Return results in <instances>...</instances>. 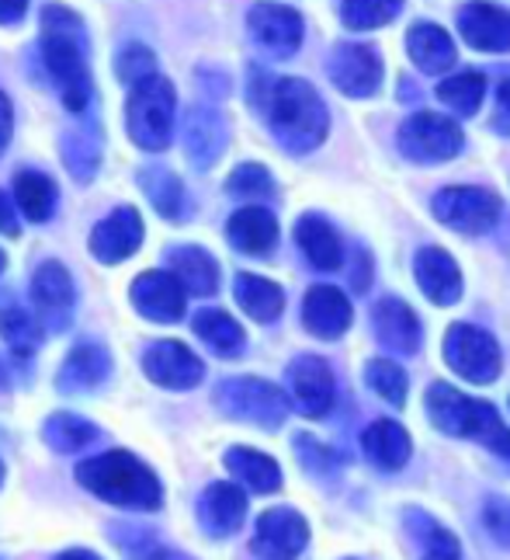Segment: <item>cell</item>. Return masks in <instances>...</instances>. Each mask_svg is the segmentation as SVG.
Segmentation results:
<instances>
[{"label": "cell", "mask_w": 510, "mask_h": 560, "mask_svg": "<svg viewBox=\"0 0 510 560\" xmlns=\"http://www.w3.org/2000/svg\"><path fill=\"white\" fill-rule=\"evenodd\" d=\"M215 404H220L223 415L261 424V429H278L288 415V397L274 383L258 380V376L223 380L215 386Z\"/></svg>", "instance_id": "obj_6"}, {"label": "cell", "mask_w": 510, "mask_h": 560, "mask_svg": "<svg viewBox=\"0 0 510 560\" xmlns=\"http://www.w3.org/2000/svg\"><path fill=\"white\" fill-rule=\"evenodd\" d=\"M296 453L303 459V467L309 474H330L333 467H337V459H333V453L327 446H320L317 439H309V435H296Z\"/></svg>", "instance_id": "obj_46"}, {"label": "cell", "mask_w": 510, "mask_h": 560, "mask_svg": "<svg viewBox=\"0 0 510 560\" xmlns=\"http://www.w3.org/2000/svg\"><path fill=\"white\" fill-rule=\"evenodd\" d=\"M414 276H417L420 293L430 303L451 306L462 296V272H459V265L451 261L448 250H441V247L420 250V255L414 258Z\"/></svg>", "instance_id": "obj_19"}, {"label": "cell", "mask_w": 510, "mask_h": 560, "mask_svg": "<svg viewBox=\"0 0 510 560\" xmlns=\"http://www.w3.org/2000/svg\"><path fill=\"white\" fill-rule=\"evenodd\" d=\"M0 338L8 341V349L25 359L38 349V341H43V327H38L35 314L22 311V306H8L4 314H0Z\"/></svg>", "instance_id": "obj_37"}, {"label": "cell", "mask_w": 510, "mask_h": 560, "mask_svg": "<svg viewBox=\"0 0 510 560\" xmlns=\"http://www.w3.org/2000/svg\"><path fill=\"white\" fill-rule=\"evenodd\" d=\"M226 191L229 196H240V199H268L274 191V182L261 164H240L229 175Z\"/></svg>", "instance_id": "obj_42"}, {"label": "cell", "mask_w": 510, "mask_h": 560, "mask_svg": "<svg viewBox=\"0 0 510 560\" xmlns=\"http://www.w3.org/2000/svg\"><path fill=\"white\" fill-rule=\"evenodd\" d=\"M0 234H8V237L17 234V217H14V209H11L4 191H0Z\"/></svg>", "instance_id": "obj_49"}, {"label": "cell", "mask_w": 510, "mask_h": 560, "mask_svg": "<svg viewBox=\"0 0 510 560\" xmlns=\"http://www.w3.org/2000/svg\"><path fill=\"white\" fill-rule=\"evenodd\" d=\"M479 518H483V529L489 533V539L500 544L503 550H510V501L507 498H486Z\"/></svg>", "instance_id": "obj_45"}, {"label": "cell", "mask_w": 510, "mask_h": 560, "mask_svg": "<svg viewBox=\"0 0 510 560\" xmlns=\"http://www.w3.org/2000/svg\"><path fill=\"white\" fill-rule=\"evenodd\" d=\"M309 544V526L296 509H268L253 526V553L261 560H296Z\"/></svg>", "instance_id": "obj_11"}, {"label": "cell", "mask_w": 510, "mask_h": 560, "mask_svg": "<svg viewBox=\"0 0 510 560\" xmlns=\"http://www.w3.org/2000/svg\"><path fill=\"white\" fill-rule=\"evenodd\" d=\"M76 480H81L91 494L119 509L156 512L164 498L161 480L153 477V470L126 450H111V453L84 459L81 467H76Z\"/></svg>", "instance_id": "obj_2"}, {"label": "cell", "mask_w": 510, "mask_h": 560, "mask_svg": "<svg viewBox=\"0 0 510 560\" xmlns=\"http://www.w3.org/2000/svg\"><path fill=\"white\" fill-rule=\"evenodd\" d=\"M223 150H226V126L220 119V112L191 108L188 122H185V153H188V161L199 171H209L215 161L223 158Z\"/></svg>", "instance_id": "obj_22"}, {"label": "cell", "mask_w": 510, "mask_h": 560, "mask_svg": "<svg viewBox=\"0 0 510 560\" xmlns=\"http://www.w3.org/2000/svg\"><path fill=\"white\" fill-rule=\"evenodd\" d=\"M430 209H435V217L444 226L459 230V234H486L500 220V199L489 188H473V185L438 191Z\"/></svg>", "instance_id": "obj_9"}, {"label": "cell", "mask_w": 510, "mask_h": 560, "mask_svg": "<svg viewBox=\"0 0 510 560\" xmlns=\"http://www.w3.org/2000/svg\"><path fill=\"white\" fill-rule=\"evenodd\" d=\"M226 463V470L233 477H240L244 485L250 491H258V494H271V491H278L282 488V470H278V463H274L271 456L258 453V450H247V446H233L226 450L223 456Z\"/></svg>", "instance_id": "obj_30"}, {"label": "cell", "mask_w": 510, "mask_h": 560, "mask_svg": "<svg viewBox=\"0 0 510 560\" xmlns=\"http://www.w3.org/2000/svg\"><path fill=\"white\" fill-rule=\"evenodd\" d=\"M0 485H4V463H0Z\"/></svg>", "instance_id": "obj_54"}, {"label": "cell", "mask_w": 510, "mask_h": 560, "mask_svg": "<svg viewBox=\"0 0 510 560\" xmlns=\"http://www.w3.org/2000/svg\"><path fill=\"white\" fill-rule=\"evenodd\" d=\"M371 327H376V338L396 355H414L420 349V320L403 300H379L371 311Z\"/></svg>", "instance_id": "obj_18"}, {"label": "cell", "mask_w": 510, "mask_h": 560, "mask_svg": "<svg viewBox=\"0 0 510 560\" xmlns=\"http://www.w3.org/2000/svg\"><path fill=\"white\" fill-rule=\"evenodd\" d=\"M191 324H194V335H199L215 355L233 359V355L244 352L247 335H244V327L233 320L226 311H199Z\"/></svg>", "instance_id": "obj_32"}, {"label": "cell", "mask_w": 510, "mask_h": 560, "mask_svg": "<svg viewBox=\"0 0 510 560\" xmlns=\"http://www.w3.org/2000/svg\"><path fill=\"white\" fill-rule=\"evenodd\" d=\"M444 359L469 383H494L500 376V345L483 327L451 324L444 335Z\"/></svg>", "instance_id": "obj_8"}, {"label": "cell", "mask_w": 510, "mask_h": 560, "mask_svg": "<svg viewBox=\"0 0 510 560\" xmlns=\"http://www.w3.org/2000/svg\"><path fill=\"white\" fill-rule=\"evenodd\" d=\"M32 303L46 317H56V327L67 324L70 311H73V282H70V272L60 261H46V265L35 268V276H32Z\"/></svg>", "instance_id": "obj_25"}, {"label": "cell", "mask_w": 510, "mask_h": 560, "mask_svg": "<svg viewBox=\"0 0 510 560\" xmlns=\"http://www.w3.org/2000/svg\"><path fill=\"white\" fill-rule=\"evenodd\" d=\"M108 370H111V359L105 352V345L84 341L67 355L60 376H56V386H60L63 394H84V390H94V386H102Z\"/></svg>", "instance_id": "obj_24"}, {"label": "cell", "mask_w": 510, "mask_h": 560, "mask_svg": "<svg viewBox=\"0 0 510 560\" xmlns=\"http://www.w3.org/2000/svg\"><path fill=\"white\" fill-rule=\"evenodd\" d=\"M4 386H8V370L0 365V390H4Z\"/></svg>", "instance_id": "obj_52"}, {"label": "cell", "mask_w": 510, "mask_h": 560, "mask_svg": "<svg viewBox=\"0 0 510 560\" xmlns=\"http://www.w3.org/2000/svg\"><path fill=\"white\" fill-rule=\"evenodd\" d=\"M143 244V220L132 206L115 209L91 230V255L102 265H119Z\"/></svg>", "instance_id": "obj_15"}, {"label": "cell", "mask_w": 510, "mask_h": 560, "mask_svg": "<svg viewBox=\"0 0 510 560\" xmlns=\"http://www.w3.org/2000/svg\"><path fill=\"white\" fill-rule=\"evenodd\" d=\"M288 400L306 418H323L333 408V373L330 365L317 355H299L296 362L288 365Z\"/></svg>", "instance_id": "obj_14"}, {"label": "cell", "mask_w": 510, "mask_h": 560, "mask_svg": "<svg viewBox=\"0 0 510 560\" xmlns=\"http://www.w3.org/2000/svg\"><path fill=\"white\" fill-rule=\"evenodd\" d=\"M132 306L156 324H178L185 317V289L170 272H143L129 289Z\"/></svg>", "instance_id": "obj_16"}, {"label": "cell", "mask_w": 510, "mask_h": 560, "mask_svg": "<svg viewBox=\"0 0 510 560\" xmlns=\"http://www.w3.org/2000/svg\"><path fill=\"white\" fill-rule=\"evenodd\" d=\"M56 560H102V557L91 553V550H67V553H60Z\"/></svg>", "instance_id": "obj_51"}, {"label": "cell", "mask_w": 510, "mask_h": 560, "mask_svg": "<svg viewBox=\"0 0 510 560\" xmlns=\"http://www.w3.org/2000/svg\"><path fill=\"white\" fill-rule=\"evenodd\" d=\"M494 129L500 137H510V73L497 88V112H494Z\"/></svg>", "instance_id": "obj_47"}, {"label": "cell", "mask_w": 510, "mask_h": 560, "mask_svg": "<svg viewBox=\"0 0 510 560\" xmlns=\"http://www.w3.org/2000/svg\"><path fill=\"white\" fill-rule=\"evenodd\" d=\"M170 276L181 282L185 293L212 296L220 289V265L202 247H178L170 250Z\"/></svg>", "instance_id": "obj_29"}, {"label": "cell", "mask_w": 510, "mask_h": 560, "mask_svg": "<svg viewBox=\"0 0 510 560\" xmlns=\"http://www.w3.org/2000/svg\"><path fill=\"white\" fill-rule=\"evenodd\" d=\"M361 450L379 470H400L403 463L410 459V435H406L403 424L379 418V421H371L365 429Z\"/></svg>", "instance_id": "obj_28"}, {"label": "cell", "mask_w": 510, "mask_h": 560, "mask_svg": "<svg viewBox=\"0 0 510 560\" xmlns=\"http://www.w3.org/2000/svg\"><path fill=\"white\" fill-rule=\"evenodd\" d=\"M140 185L150 196L153 209L161 212L167 220H181L185 217V188H181V178L174 175L167 167H146L140 175Z\"/></svg>", "instance_id": "obj_34"}, {"label": "cell", "mask_w": 510, "mask_h": 560, "mask_svg": "<svg viewBox=\"0 0 510 560\" xmlns=\"http://www.w3.org/2000/svg\"><path fill=\"white\" fill-rule=\"evenodd\" d=\"M253 46L271 60H285L303 43V18L285 4H258L247 14Z\"/></svg>", "instance_id": "obj_12"}, {"label": "cell", "mask_w": 510, "mask_h": 560, "mask_svg": "<svg viewBox=\"0 0 510 560\" xmlns=\"http://www.w3.org/2000/svg\"><path fill=\"white\" fill-rule=\"evenodd\" d=\"M63 161L73 171L76 182H87L94 178V167H97V143H91L87 137H70L63 143Z\"/></svg>", "instance_id": "obj_44"}, {"label": "cell", "mask_w": 510, "mask_h": 560, "mask_svg": "<svg viewBox=\"0 0 510 560\" xmlns=\"http://www.w3.org/2000/svg\"><path fill=\"white\" fill-rule=\"evenodd\" d=\"M438 98L444 108H451L455 115H476L483 98H486V77L476 70H465L448 77V81L438 84Z\"/></svg>", "instance_id": "obj_35"}, {"label": "cell", "mask_w": 510, "mask_h": 560, "mask_svg": "<svg viewBox=\"0 0 510 560\" xmlns=\"http://www.w3.org/2000/svg\"><path fill=\"white\" fill-rule=\"evenodd\" d=\"M143 373L167 390H191L202 383L205 365L181 341H153L143 352Z\"/></svg>", "instance_id": "obj_13"}, {"label": "cell", "mask_w": 510, "mask_h": 560, "mask_svg": "<svg viewBox=\"0 0 510 560\" xmlns=\"http://www.w3.org/2000/svg\"><path fill=\"white\" fill-rule=\"evenodd\" d=\"M233 296H237L240 311H247L253 320L261 324H271L278 320V314L285 311V293L278 282L271 279H261V276H237V282H233Z\"/></svg>", "instance_id": "obj_31"}, {"label": "cell", "mask_w": 510, "mask_h": 560, "mask_svg": "<svg viewBox=\"0 0 510 560\" xmlns=\"http://www.w3.org/2000/svg\"><path fill=\"white\" fill-rule=\"evenodd\" d=\"M406 52L424 73H444L455 63V43L435 22H417L406 32Z\"/></svg>", "instance_id": "obj_26"}, {"label": "cell", "mask_w": 510, "mask_h": 560, "mask_svg": "<svg viewBox=\"0 0 510 560\" xmlns=\"http://www.w3.org/2000/svg\"><path fill=\"white\" fill-rule=\"evenodd\" d=\"M43 435L56 453H76V450L91 446V442L97 439V429L81 415H52L46 421Z\"/></svg>", "instance_id": "obj_36"}, {"label": "cell", "mask_w": 510, "mask_h": 560, "mask_svg": "<svg viewBox=\"0 0 510 560\" xmlns=\"http://www.w3.org/2000/svg\"><path fill=\"white\" fill-rule=\"evenodd\" d=\"M296 241L303 247V255L309 258L312 268H320V272H333V268L344 265V244H341V234L333 230L323 217H303L296 223Z\"/></svg>", "instance_id": "obj_27"}, {"label": "cell", "mask_w": 510, "mask_h": 560, "mask_svg": "<svg viewBox=\"0 0 510 560\" xmlns=\"http://www.w3.org/2000/svg\"><path fill=\"white\" fill-rule=\"evenodd\" d=\"M14 202L32 223H46L56 209V185L38 171H22L14 178Z\"/></svg>", "instance_id": "obj_33"}, {"label": "cell", "mask_w": 510, "mask_h": 560, "mask_svg": "<svg viewBox=\"0 0 510 560\" xmlns=\"http://www.w3.org/2000/svg\"><path fill=\"white\" fill-rule=\"evenodd\" d=\"M226 237L233 247L244 250V255H268V250L278 244V220L261 206H247L229 217Z\"/></svg>", "instance_id": "obj_23"}, {"label": "cell", "mask_w": 510, "mask_h": 560, "mask_svg": "<svg viewBox=\"0 0 510 560\" xmlns=\"http://www.w3.org/2000/svg\"><path fill=\"white\" fill-rule=\"evenodd\" d=\"M11 140V102H8V94L0 91V150L8 147Z\"/></svg>", "instance_id": "obj_50"}, {"label": "cell", "mask_w": 510, "mask_h": 560, "mask_svg": "<svg viewBox=\"0 0 510 560\" xmlns=\"http://www.w3.org/2000/svg\"><path fill=\"white\" fill-rule=\"evenodd\" d=\"M406 523L410 529H417L414 536L424 539V560H462V550H459V539L451 536L444 526H438L430 515H420V512H406Z\"/></svg>", "instance_id": "obj_38"}, {"label": "cell", "mask_w": 510, "mask_h": 560, "mask_svg": "<svg viewBox=\"0 0 510 560\" xmlns=\"http://www.w3.org/2000/svg\"><path fill=\"white\" fill-rule=\"evenodd\" d=\"M119 77H122V84L135 88V84H143L150 81V77H156V60H153V52L146 46H129L122 56H119Z\"/></svg>", "instance_id": "obj_43"}, {"label": "cell", "mask_w": 510, "mask_h": 560, "mask_svg": "<svg viewBox=\"0 0 510 560\" xmlns=\"http://www.w3.org/2000/svg\"><path fill=\"white\" fill-rule=\"evenodd\" d=\"M303 324L323 341L341 338L351 327V303L337 285H312L303 300Z\"/></svg>", "instance_id": "obj_17"}, {"label": "cell", "mask_w": 510, "mask_h": 560, "mask_svg": "<svg viewBox=\"0 0 510 560\" xmlns=\"http://www.w3.org/2000/svg\"><path fill=\"white\" fill-rule=\"evenodd\" d=\"M459 32L479 52L510 49V14L497 4H465L459 11Z\"/></svg>", "instance_id": "obj_20"}, {"label": "cell", "mask_w": 510, "mask_h": 560, "mask_svg": "<svg viewBox=\"0 0 510 560\" xmlns=\"http://www.w3.org/2000/svg\"><path fill=\"white\" fill-rule=\"evenodd\" d=\"M365 383L376 390L386 404H396V408H403L406 404V373L400 370L396 362H389V359H371L365 365Z\"/></svg>", "instance_id": "obj_40"}, {"label": "cell", "mask_w": 510, "mask_h": 560, "mask_svg": "<svg viewBox=\"0 0 510 560\" xmlns=\"http://www.w3.org/2000/svg\"><path fill=\"white\" fill-rule=\"evenodd\" d=\"M174 88L164 77H150V81L135 84L126 105V126L135 147L143 150H164L174 137Z\"/></svg>", "instance_id": "obj_5"}, {"label": "cell", "mask_w": 510, "mask_h": 560, "mask_svg": "<svg viewBox=\"0 0 510 560\" xmlns=\"http://www.w3.org/2000/svg\"><path fill=\"white\" fill-rule=\"evenodd\" d=\"M264 112H268L271 132L278 137V143L288 153H309L327 140V129H330L327 105L306 81H299V77L274 81L264 102Z\"/></svg>", "instance_id": "obj_3"}, {"label": "cell", "mask_w": 510, "mask_h": 560, "mask_svg": "<svg viewBox=\"0 0 510 560\" xmlns=\"http://www.w3.org/2000/svg\"><path fill=\"white\" fill-rule=\"evenodd\" d=\"M244 515H247V498L237 485H229V480L212 485L199 501V523L215 539L237 533L244 526Z\"/></svg>", "instance_id": "obj_21"}, {"label": "cell", "mask_w": 510, "mask_h": 560, "mask_svg": "<svg viewBox=\"0 0 510 560\" xmlns=\"http://www.w3.org/2000/svg\"><path fill=\"white\" fill-rule=\"evenodd\" d=\"M403 11V0H344V25L351 32L389 25Z\"/></svg>", "instance_id": "obj_39"}, {"label": "cell", "mask_w": 510, "mask_h": 560, "mask_svg": "<svg viewBox=\"0 0 510 560\" xmlns=\"http://www.w3.org/2000/svg\"><path fill=\"white\" fill-rule=\"evenodd\" d=\"M427 415H430V421H435L438 432L473 439V442H479V446H486L489 453L510 459V429L500 421L494 404L465 397L448 383H435L427 390Z\"/></svg>", "instance_id": "obj_4"}, {"label": "cell", "mask_w": 510, "mask_h": 560, "mask_svg": "<svg viewBox=\"0 0 510 560\" xmlns=\"http://www.w3.org/2000/svg\"><path fill=\"white\" fill-rule=\"evenodd\" d=\"M330 81L347 98H371L382 88V56L376 46L365 43H344L333 49V60L327 67Z\"/></svg>", "instance_id": "obj_10"}, {"label": "cell", "mask_w": 510, "mask_h": 560, "mask_svg": "<svg viewBox=\"0 0 510 560\" xmlns=\"http://www.w3.org/2000/svg\"><path fill=\"white\" fill-rule=\"evenodd\" d=\"M25 11H28V0H0V25L22 22Z\"/></svg>", "instance_id": "obj_48"}, {"label": "cell", "mask_w": 510, "mask_h": 560, "mask_svg": "<svg viewBox=\"0 0 510 560\" xmlns=\"http://www.w3.org/2000/svg\"><path fill=\"white\" fill-rule=\"evenodd\" d=\"M43 60L60 84L63 105L70 112H84V105L91 102L84 22L60 4L43 11Z\"/></svg>", "instance_id": "obj_1"}, {"label": "cell", "mask_w": 510, "mask_h": 560, "mask_svg": "<svg viewBox=\"0 0 510 560\" xmlns=\"http://www.w3.org/2000/svg\"><path fill=\"white\" fill-rule=\"evenodd\" d=\"M462 129L448 115L438 112H417L400 126V150L417 164H441L462 153Z\"/></svg>", "instance_id": "obj_7"}, {"label": "cell", "mask_w": 510, "mask_h": 560, "mask_svg": "<svg viewBox=\"0 0 510 560\" xmlns=\"http://www.w3.org/2000/svg\"><path fill=\"white\" fill-rule=\"evenodd\" d=\"M4 265H8V258H4V250H0V272H4Z\"/></svg>", "instance_id": "obj_53"}, {"label": "cell", "mask_w": 510, "mask_h": 560, "mask_svg": "<svg viewBox=\"0 0 510 560\" xmlns=\"http://www.w3.org/2000/svg\"><path fill=\"white\" fill-rule=\"evenodd\" d=\"M115 544H122L132 560H188L185 553L156 544V536L150 529H135V526L115 529Z\"/></svg>", "instance_id": "obj_41"}]
</instances>
